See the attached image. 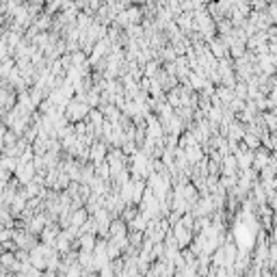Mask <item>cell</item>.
I'll list each match as a JSON object with an SVG mask.
<instances>
[{
    "label": "cell",
    "mask_w": 277,
    "mask_h": 277,
    "mask_svg": "<svg viewBox=\"0 0 277 277\" xmlns=\"http://www.w3.org/2000/svg\"><path fill=\"white\" fill-rule=\"evenodd\" d=\"M57 253H59V251H57L54 247L45 245V243H39V245H37L33 251H31V264L35 266L37 271H48V262H50Z\"/></svg>",
    "instance_id": "obj_1"
},
{
    "label": "cell",
    "mask_w": 277,
    "mask_h": 277,
    "mask_svg": "<svg viewBox=\"0 0 277 277\" xmlns=\"http://www.w3.org/2000/svg\"><path fill=\"white\" fill-rule=\"evenodd\" d=\"M91 113V106L85 102L82 98H76V100H70V104L65 106V119L67 122H82V119H87Z\"/></svg>",
    "instance_id": "obj_2"
},
{
    "label": "cell",
    "mask_w": 277,
    "mask_h": 277,
    "mask_svg": "<svg viewBox=\"0 0 277 277\" xmlns=\"http://www.w3.org/2000/svg\"><path fill=\"white\" fill-rule=\"evenodd\" d=\"M35 175H37V169H35L33 163H20L17 165V169L13 171V178L20 182V187H26L29 182H33Z\"/></svg>",
    "instance_id": "obj_3"
},
{
    "label": "cell",
    "mask_w": 277,
    "mask_h": 277,
    "mask_svg": "<svg viewBox=\"0 0 277 277\" xmlns=\"http://www.w3.org/2000/svg\"><path fill=\"white\" fill-rule=\"evenodd\" d=\"M91 160H94V165L98 163H104L106 160V156H108V147L104 141H96V143H91Z\"/></svg>",
    "instance_id": "obj_4"
},
{
    "label": "cell",
    "mask_w": 277,
    "mask_h": 277,
    "mask_svg": "<svg viewBox=\"0 0 277 277\" xmlns=\"http://www.w3.org/2000/svg\"><path fill=\"white\" fill-rule=\"evenodd\" d=\"M59 227L57 225H45V229H43V232L39 234L41 236V243H45V245H50V247H54V243H57V238H59Z\"/></svg>",
    "instance_id": "obj_5"
},
{
    "label": "cell",
    "mask_w": 277,
    "mask_h": 277,
    "mask_svg": "<svg viewBox=\"0 0 277 277\" xmlns=\"http://www.w3.org/2000/svg\"><path fill=\"white\" fill-rule=\"evenodd\" d=\"M78 245H80V251H87V253H91L96 249V245H98V241H96V234H91V232H87V234H80L78 236Z\"/></svg>",
    "instance_id": "obj_6"
},
{
    "label": "cell",
    "mask_w": 277,
    "mask_h": 277,
    "mask_svg": "<svg viewBox=\"0 0 277 277\" xmlns=\"http://www.w3.org/2000/svg\"><path fill=\"white\" fill-rule=\"evenodd\" d=\"M269 260H273V264H277V245L271 247V253H269Z\"/></svg>",
    "instance_id": "obj_7"
},
{
    "label": "cell",
    "mask_w": 277,
    "mask_h": 277,
    "mask_svg": "<svg viewBox=\"0 0 277 277\" xmlns=\"http://www.w3.org/2000/svg\"><path fill=\"white\" fill-rule=\"evenodd\" d=\"M80 277H98V275H96L94 271H82V275H80Z\"/></svg>",
    "instance_id": "obj_8"
},
{
    "label": "cell",
    "mask_w": 277,
    "mask_h": 277,
    "mask_svg": "<svg viewBox=\"0 0 277 277\" xmlns=\"http://www.w3.org/2000/svg\"><path fill=\"white\" fill-rule=\"evenodd\" d=\"M11 277H13V275H11Z\"/></svg>",
    "instance_id": "obj_9"
}]
</instances>
